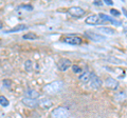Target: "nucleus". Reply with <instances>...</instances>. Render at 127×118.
Wrapping results in <instances>:
<instances>
[{
	"instance_id": "nucleus-1",
	"label": "nucleus",
	"mask_w": 127,
	"mask_h": 118,
	"mask_svg": "<svg viewBox=\"0 0 127 118\" xmlns=\"http://www.w3.org/2000/svg\"><path fill=\"white\" fill-rule=\"evenodd\" d=\"M63 89H64V82L61 80H56L43 86V92L49 94V95H55V94L61 92Z\"/></svg>"
},
{
	"instance_id": "nucleus-2",
	"label": "nucleus",
	"mask_w": 127,
	"mask_h": 118,
	"mask_svg": "<svg viewBox=\"0 0 127 118\" xmlns=\"http://www.w3.org/2000/svg\"><path fill=\"white\" fill-rule=\"evenodd\" d=\"M69 116H70L69 110L64 107L55 108L51 112V118H69Z\"/></svg>"
},
{
	"instance_id": "nucleus-3",
	"label": "nucleus",
	"mask_w": 127,
	"mask_h": 118,
	"mask_svg": "<svg viewBox=\"0 0 127 118\" xmlns=\"http://www.w3.org/2000/svg\"><path fill=\"white\" fill-rule=\"evenodd\" d=\"M89 86L90 88H92L94 90H97L100 89L102 86V80L101 78L96 76L94 73H91V76H90V79H89Z\"/></svg>"
},
{
	"instance_id": "nucleus-4",
	"label": "nucleus",
	"mask_w": 127,
	"mask_h": 118,
	"mask_svg": "<svg viewBox=\"0 0 127 118\" xmlns=\"http://www.w3.org/2000/svg\"><path fill=\"white\" fill-rule=\"evenodd\" d=\"M68 13L73 17H82L85 15V10L79 6H72L68 10Z\"/></svg>"
},
{
	"instance_id": "nucleus-5",
	"label": "nucleus",
	"mask_w": 127,
	"mask_h": 118,
	"mask_svg": "<svg viewBox=\"0 0 127 118\" xmlns=\"http://www.w3.org/2000/svg\"><path fill=\"white\" fill-rule=\"evenodd\" d=\"M72 65V63H71V61L69 60V59H67V58H63L61 59V60L58 61V63H57V68L59 71H67L70 66Z\"/></svg>"
},
{
	"instance_id": "nucleus-6",
	"label": "nucleus",
	"mask_w": 127,
	"mask_h": 118,
	"mask_svg": "<svg viewBox=\"0 0 127 118\" xmlns=\"http://www.w3.org/2000/svg\"><path fill=\"white\" fill-rule=\"evenodd\" d=\"M63 41L68 43V44L77 45V44H81L82 43V39L79 37H77V36H67V37H64Z\"/></svg>"
},
{
	"instance_id": "nucleus-7",
	"label": "nucleus",
	"mask_w": 127,
	"mask_h": 118,
	"mask_svg": "<svg viewBox=\"0 0 127 118\" xmlns=\"http://www.w3.org/2000/svg\"><path fill=\"white\" fill-rule=\"evenodd\" d=\"M98 18H100V20H101V21L111 22V23H112V24H116V25H121V22L117 21L114 18H112V17L108 16V15H106V14H103V13L98 14Z\"/></svg>"
},
{
	"instance_id": "nucleus-8",
	"label": "nucleus",
	"mask_w": 127,
	"mask_h": 118,
	"mask_svg": "<svg viewBox=\"0 0 127 118\" xmlns=\"http://www.w3.org/2000/svg\"><path fill=\"white\" fill-rule=\"evenodd\" d=\"M106 86L107 88H109V89H113V90H117L119 88V82L114 79V78L112 77H108L106 79Z\"/></svg>"
},
{
	"instance_id": "nucleus-9",
	"label": "nucleus",
	"mask_w": 127,
	"mask_h": 118,
	"mask_svg": "<svg viewBox=\"0 0 127 118\" xmlns=\"http://www.w3.org/2000/svg\"><path fill=\"white\" fill-rule=\"evenodd\" d=\"M86 23H88V24H97L98 22H101L100 18H98V15L97 14H92L90 15L88 18H86Z\"/></svg>"
},
{
	"instance_id": "nucleus-10",
	"label": "nucleus",
	"mask_w": 127,
	"mask_h": 118,
	"mask_svg": "<svg viewBox=\"0 0 127 118\" xmlns=\"http://www.w3.org/2000/svg\"><path fill=\"white\" fill-rule=\"evenodd\" d=\"M22 103L27 105L28 108H35L38 105V101L36 99H30V98H23Z\"/></svg>"
},
{
	"instance_id": "nucleus-11",
	"label": "nucleus",
	"mask_w": 127,
	"mask_h": 118,
	"mask_svg": "<svg viewBox=\"0 0 127 118\" xmlns=\"http://www.w3.org/2000/svg\"><path fill=\"white\" fill-rule=\"evenodd\" d=\"M85 34L87 35V37H88L89 39H91V40H93V41H102V40H105V37L102 36V35H96V34H94L92 32H86Z\"/></svg>"
},
{
	"instance_id": "nucleus-12",
	"label": "nucleus",
	"mask_w": 127,
	"mask_h": 118,
	"mask_svg": "<svg viewBox=\"0 0 127 118\" xmlns=\"http://www.w3.org/2000/svg\"><path fill=\"white\" fill-rule=\"evenodd\" d=\"M25 95L27 96L26 98H30V99H36L39 97V93L37 91H35L33 89H29L25 92Z\"/></svg>"
},
{
	"instance_id": "nucleus-13",
	"label": "nucleus",
	"mask_w": 127,
	"mask_h": 118,
	"mask_svg": "<svg viewBox=\"0 0 127 118\" xmlns=\"http://www.w3.org/2000/svg\"><path fill=\"white\" fill-rule=\"evenodd\" d=\"M90 76H91V72H89V71H85V72H83L81 75H79L78 79H79V81H82V82H84V83H86V82L89 81Z\"/></svg>"
},
{
	"instance_id": "nucleus-14",
	"label": "nucleus",
	"mask_w": 127,
	"mask_h": 118,
	"mask_svg": "<svg viewBox=\"0 0 127 118\" xmlns=\"http://www.w3.org/2000/svg\"><path fill=\"white\" fill-rule=\"evenodd\" d=\"M38 104L43 109H49L52 107V101L50 99H47V98H43L40 101H38Z\"/></svg>"
},
{
	"instance_id": "nucleus-15",
	"label": "nucleus",
	"mask_w": 127,
	"mask_h": 118,
	"mask_svg": "<svg viewBox=\"0 0 127 118\" xmlns=\"http://www.w3.org/2000/svg\"><path fill=\"white\" fill-rule=\"evenodd\" d=\"M97 32H100V33L104 34V35H113L114 34V30L110 29V27L102 26V27H98V29H97Z\"/></svg>"
},
{
	"instance_id": "nucleus-16",
	"label": "nucleus",
	"mask_w": 127,
	"mask_h": 118,
	"mask_svg": "<svg viewBox=\"0 0 127 118\" xmlns=\"http://www.w3.org/2000/svg\"><path fill=\"white\" fill-rule=\"evenodd\" d=\"M27 29V25L25 24H21V25H17L16 27H13L12 30L6 31V33H13V32H18V31H22V30H26Z\"/></svg>"
},
{
	"instance_id": "nucleus-17",
	"label": "nucleus",
	"mask_w": 127,
	"mask_h": 118,
	"mask_svg": "<svg viewBox=\"0 0 127 118\" xmlns=\"http://www.w3.org/2000/svg\"><path fill=\"white\" fill-rule=\"evenodd\" d=\"M25 69L27 72H32L33 71V62L31 60H27L25 62Z\"/></svg>"
},
{
	"instance_id": "nucleus-18",
	"label": "nucleus",
	"mask_w": 127,
	"mask_h": 118,
	"mask_svg": "<svg viewBox=\"0 0 127 118\" xmlns=\"http://www.w3.org/2000/svg\"><path fill=\"white\" fill-rule=\"evenodd\" d=\"M37 38H38V36L34 33H28L26 35H23V39H32V40H35V39H37Z\"/></svg>"
},
{
	"instance_id": "nucleus-19",
	"label": "nucleus",
	"mask_w": 127,
	"mask_h": 118,
	"mask_svg": "<svg viewBox=\"0 0 127 118\" xmlns=\"http://www.w3.org/2000/svg\"><path fill=\"white\" fill-rule=\"evenodd\" d=\"M0 104L3 105V107H7L9 105V100L4 96H0Z\"/></svg>"
},
{
	"instance_id": "nucleus-20",
	"label": "nucleus",
	"mask_w": 127,
	"mask_h": 118,
	"mask_svg": "<svg viewBox=\"0 0 127 118\" xmlns=\"http://www.w3.org/2000/svg\"><path fill=\"white\" fill-rule=\"evenodd\" d=\"M72 71H73L74 73H81V72H82V69L79 68L78 65L74 64V65H72Z\"/></svg>"
},
{
	"instance_id": "nucleus-21",
	"label": "nucleus",
	"mask_w": 127,
	"mask_h": 118,
	"mask_svg": "<svg viewBox=\"0 0 127 118\" xmlns=\"http://www.w3.org/2000/svg\"><path fill=\"white\" fill-rule=\"evenodd\" d=\"M3 84H4L6 88H10L11 84H12V82H11L10 80H4V81H3Z\"/></svg>"
},
{
	"instance_id": "nucleus-22",
	"label": "nucleus",
	"mask_w": 127,
	"mask_h": 118,
	"mask_svg": "<svg viewBox=\"0 0 127 118\" xmlns=\"http://www.w3.org/2000/svg\"><path fill=\"white\" fill-rule=\"evenodd\" d=\"M21 9H27V11H32L33 7H32L31 5H21Z\"/></svg>"
},
{
	"instance_id": "nucleus-23",
	"label": "nucleus",
	"mask_w": 127,
	"mask_h": 118,
	"mask_svg": "<svg viewBox=\"0 0 127 118\" xmlns=\"http://www.w3.org/2000/svg\"><path fill=\"white\" fill-rule=\"evenodd\" d=\"M111 14L116 15V16H119V15H120V13H119L118 11H116V10H111Z\"/></svg>"
},
{
	"instance_id": "nucleus-24",
	"label": "nucleus",
	"mask_w": 127,
	"mask_h": 118,
	"mask_svg": "<svg viewBox=\"0 0 127 118\" xmlns=\"http://www.w3.org/2000/svg\"><path fill=\"white\" fill-rule=\"evenodd\" d=\"M104 3H106V4H108V5H112V4H113V3L111 2L110 0H105V1H104Z\"/></svg>"
},
{
	"instance_id": "nucleus-25",
	"label": "nucleus",
	"mask_w": 127,
	"mask_h": 118,
	"mask_svg": "<svg viewBox=\"0 0 127 118\" xmlns=\"http://www.w3.org/2000/svg\"><path fill=\"white\" fill-rule=\"evenodd\" d=\"M0 29H2V23L0 22Z\"/></svg>"
}]
</instances>
